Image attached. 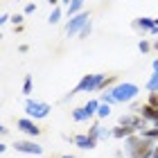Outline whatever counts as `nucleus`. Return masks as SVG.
<instances>
[{
    "instance_id": "1",
    "label": "nucleus",
    "mask_w": 158,
    "mask_h": 158,
    "mask_svg": "<svg viewBox=\"0 0 158 158\" xmlns=\"http://www.w3.org/2000/svg\"><path fill=\"white\" fill-rule=\"evenodd\" d=\"M124 147H127V152H129L131 158H152L154 156V149H156L154 142L147 140V138H142L140 133L129 135L127 142H124Z\"/></svg>"
},
{
    "instance_id": "2",
    "label": "nucleus",
    "mask_w": 158,
    "mask_h": 158,
    "mask_svg": "<svg viewBox=\"0 0 158 158\" xmlns=\"http://www.w3.org/2000/svg\"><path fill=\"white\" fill-rule=\"evenodd\" d=\"M138 93H140V88H138L135 84H129V81H124V84H115V86L111 88V95L115 97L118 104L133 102V99L138 97Z\"/></svg>"
},
{
    "instance_id": "3",
    "label": "nucleus",
    "mask_w": 158,
    "mask_h": 158,
    "mask_svg": "<svg viewBox=\"0 0 158 158\" xmlns=\"http://www.w3.org/2000/svg\"><path fill=\"white\" fill-rule=\"evenodd\" d=\"M106 81V75H84L81 77V81L77 84V88L70 93L68 97H73V95H77V93H93V90H99L102 88V84Z\"/></svg>"
},
{
    "instance_id": "4",
    "label": "nucleus",
    "mask_w": 158,
    "mask_h": 158,
    "mask_svg": "<svg viewBox=\"0 0 158 158\" xmlns=\"http://www.w3.org/2000/svg\"><path fill=\"white\" fill-rule=\"evenodd\" d=\"M50 111H52V109H50V104H45V102H36V99H27V102H25V113L30 118H34V120L48 118Z\"/></svg>"
},
{
    "instance_id": "5",
    "label": "nucleus",
    "mask_w": 158,
    "mask_h": 158,
    "mask_svg": "<svg viewBox=\"0 0 158 158\" xmlns=\"http://www.w3.org/2000/svg\"><path fill=\"white\" fill-rule=\"evenodd\" d=\"M90 20V16H88V11H81V14H77V16H73L68 20V25H66V34L68 36H79V32L86 27V23Z\"/></svg>"
},
{
    "instance_id": "6",
    "label": "nucleus",
    "mask_w": 158,
    "mask_h": 158,
    "mask_svg": "<svg viewBox=\"0 0 158 158\" xmlns=\"http://www.w3.org/2000/svg\"><path fill=\"white\" fill-rule=\"evenodd\" d=\"M99 104L102 102H97V99H90L86 106H81V109H75L73 111V120L75 122H84V120H90L93 115H97V109H99Z\"/></svg>"
},
{
    "instance_id": "7",
    "label": "nucleus",
    "mask_w": 158,
    "mask_h": 158,
    "mask_svg": "<svg viewBox=\"0 0 158 158\" xmlns=\"http://www.w3.org/2000/svg\"><path fill=\"white\" fill-rule=\"evenodd\" d=\"M14 149L20 152V154H34V156L43 154V147L36 145L34 140H16V142H14Z\"/></svg>"
},
{
    "instance_id": "8",
    "label": "nucleus",
    "mask_w": 158,
    "mask_h": 158,
    "mask_svg": "<svg viewBox=\"0 0 158 158\" xmlns=\"http://www.w3.org/2000/svg\"><path fill=\"white\" fill-rule=\"evenodd\" d=\"M120 124L131 129V131H135V133H140L142 129H145V120H142V115H122Z\"/></svg>"
},
{
    "instance_id": "9",
    "label": "nucleus",
    "mask_w": 158,
    "mask_h": 158,
    "mask_svg": "<svg viewBox=\"0 0 158 158\" xmlns=\"http://www.w3.org/2000/svg\"><path fill=\"white\" fill-rule=\"evenodd\" d=\"M16 127H18V131H23V133H27V135H32V138L41 133V129H39L36 124H34L32 120H27V118L18 120V122H16Z\"/></svg>"
},
{
    "instance_id": "10",
    "label": "nucleus",
    "mask_w": 158,
    "mask_h": 158,
    "mask_svg": "<svg viewBox=\"0 0 158 158\" xmlns=\"http://www.w3.org/2000/svg\"><path fill=\"white\" fill-rule=\"evenodd\" d=\"M133 27H135V30H140V32H154V27H156V18H147V16L135 18V20H133Z\"/></svg>"
},
{
    "instance_id": "11",
    "label": "nucleus",
    "mask_w": 158,
    "mask_h": 158,
    "mask_svg": "<svg viewBox=\"0 0 158 158\" xmlns=\"http://www.w3.org/2000/svg\"><path fill=\"white\" fill-rule=\"evenodd\" d=\"M75 145L79 147V149H93V147H95V138H93V135H88V133H81V135H75Z\"/></svg>"
},
{
    "instance_id": "12",
    "label": "nucleus",
    "mask_w": 158,
    "mask_h": 158,
    "mask_svg": "<svg viewBox=\"0 0 158 158\" xmlns=\"http://www.w3.org/2000/svg\"><path fill=\"white\" fill-rule=\"evenodd\" d=\"M140 115H142V120H149V122H158V109L156 106H152V104H145V106H140Z\"/></svg>"
},
{
    "instance_id": "13",
    "label": "nucleus",
    "mask_w": 158,
    "mask_h": 158,
    "mask_svg": "<svg viewBox=\"0 0 158 158\" xmlns=\"http://www.w3.org/2000/svg\"><path fill=\"white\" fill-rule=\"evenodd\" d=\"M84 11V0H70V5H68V18H73L77 16V14H81Z\"/></svg>"
},
{
    "instance_id": "14",
    "label": "nucleus",
    "mask_w": 158,
    "mask_h": 158,
    "mask_svg": "<svg viewBox=\"0 0 158 158\" xmlns=\"http://www.w3.org/2000/svg\"><path fill=\"white\" fill-rule=\"evenodd\" d=\"M135 131H131V129H127V127H122V124H118L115 129H113V138H129V135H133Z\"/></svg>"
},
{
    "instance_id": "15",
    "label": "nucleus",
    "mask_w": 158,
    "mask_h": 158,
    "mask_svg": "<svg viewBox=\"0 0 158 158\" xmlns=\"http://www.w3.org/2000/svg\"><path fill=\"white\" fill-rule=\"evenodd\" d=\"M140 135L154 142V140H158V129H156V127H154V129H142V131H140Z\"/></svg>"
},
{
    "instance_id": "16",
    "label": "nucleus",
    "mask_w": 158,
    "mask_h": 158,
    "mask_svg": "<svg viewBox=\"0 0 158 158\" xmlns=\"http://www.w3.org/2000/svg\"><path fill=\"white\" fill-rule=\"evenodd\" d=\"M147 90H149V93H158V73H154L152 77H149V81H147Z\"/></svg>"
},
{
    "instance_id": "17",
    "label": "nucleus",
    "mask_w": 158,
    "mask_h": 158,
    "mask_svg": "<svg viewBox=\"0 0 158 158\" xmlns=\"http://www.w3.org/2000/svg\"><path fill=\"white\" fill-rule=\"evenodd\" d=\"M109 115H111V106H109V104H99L97 118H109Z\"/></svg>"
},
{
    "instance_id": "18",
    "label": "nucleus",
    "mask_w": 158,
    "mask_h": 158,
    "mask_svg": "<svg viewBox=\"0 0 158 158\" xmlns=\"http://www.w3.org/2000/svg\"><path fill=\"white\" fill-rule=\"evenodd\" d=\"M48 20H50L52 25L61 20V9H59V7H54V9H52V14H50V18H48Z\"/></svg>"
},
{
    "instance_id": "19",
    "label": "nucleus",
    "mask_w": 158,
    "mask_h": 158,
    "mask_svg": "<svg viewBox=\"0 0 158 158\" xmlns=\"http://www.w3.org/2000/svg\"><path fill=\"white\" fill-rule=\"evenodd\" d=\"M102 104H109V106H111V104H118V102H115V97L111 95V90H106L104 95H102Z\"/></svg>"
},
{
    "instance_id": "20",
    "label": "nucleus",
    "mask_w": 158,
    "mask_h": 158,
    "mask_svg": "<svg viewBox=\"0 0 158 158\" xmlns=\"http://www.w3.org/2000/svg\"><path fill=\"white\" fill-rule=\"evenodd\" d=\"M113 135V131H109V129H104V127H99V135H97V140H109Z\"/></svg>"
},
{
    "instance_id": "21",
    "label": "nucleus",
    "mask_w": 158,
    "mask_h": 158,
    "mask_svg": "<svg viewBox=\"0 0 158 158\" xmlns=\"http://www.w3.org/2000/svg\"><path fill=\"white\" fill-rule=\"evenodd\" d=\"M23 93H25V95H30V93H32V77H30V75L25 77V84H23Z\"/></svg>"
},
{
    "instance_id": "22",
    "label": "nucleus",
    "mask_w": 158,
    "mask_h": 158,
    "mask_svg": "<svg viewBox=\"0 0 158 158\" xmlns=\"http://www.w3.org/2000/svg\"><path fill=\"white\" fill-rule=\"evenodd\" d=\"M138 50H140V52H149V50H152V43H149V41H145V39H142V41L138 43Z\"/></svg>"
},
{
    "instance_id": "23",
    "label": "nucleus",
    "mask_w": 158,
    "mask_h": 158,
    "mask_svg": "<svg viewBox=\"0 0 158 158\" xmlns=\"http://www.w3.org/2000/svg\"><path fill=\"white\" fill-rule=\"evenodd\" d=\"M90 30H93V23L88 20V23H86V27H84L81 32H79V36H81V39H86V36H88V34H90Z\"/></svg>"
},
{
    "instance_id": "24",
    "label": "nucleus",
    "mask_w": 158,
    "mask_h": 158,
    "mask_svg": "<svg viewBox=\"0 0 158 158\" xmlns=\"http://www.w3.org/2000/svg\"><path fill=\"white\" fill-rule=\"evenodd\" d=\"M149 104L158 109V93H152V97H149Z\"/></svg>"
},
{
    "instance_id": "25",
    "label": "nucleus",
    "mask_w": 158,
    "mask_h": 158,
    "mask_svg": "<svg viewBox=\"0 0 158 158\" xmlns=\"http://www.w3.org/2000/svg\"><path fill=\"white\" fill-rule=\"evenodd\" d=\"M34 11H36V7H34V5H27L25 7V14H34Z\"/></svg>"
},
{
    "instance_id": "26",
    "label": "nucleus",
    "mask_w": 158,
    "mask_h": 158,
    "mask_svg": "<svg viewBox=\"0 0 158 158\" xmlns=\"http://www.w3.org/2000/svg\"><path fill=\"white\" fill-rule=\"evenodd\" d=\"M11 20H14V23H16V25H18V27H20V20H23V16H20V14H16V16H14V18H11Z\"/></svg>"
},
{
    "instance_id": "27",
    "label": "nucleus",
    "mask_w": 158,
    "mask_h": 158,
    "mask_svg": "<svg viewBox=\"0 0 158 158\" xmlns=\"http://www.w3.org/2000/svg\"><path fill=\"white\" fill-rule=\"evenodd\" d=\"M154 73H158V59L154 61Z\"/></svg>"
},
{
    "instance_id": "28",
    "label": "nucleus",
    "mask_w": 158,
    "mask_h": 158,
    "mask_svg": "<svg viewBox=\"0 0 158 158\" xmlns=\"http://www.w3.org/2000/svg\"><path fill=\"white\" fill-rule=\"evenodd\" d=\"M152 34H158V18H156V27H154V32Z\"/></svg>"
},
{
    "instance_id": "29",
    "label": "nucleus",
    "mask_w": 158,
    "mask_h": 158,
    "mask_svg": "<svg viewBox=\"0 0 158 158\" xmlns=\"http://www.w3.org/2000/svg\"><path fill=\"white\" fill-rule=\"evenodd\" d=\"M61 158H77V156H70V154H66V156H61Z\"/></svg>"
},
{
    "instance_id": "30",
    "label": "nucleus",
    "mask_w": 158,
    "mask_h": 158,
    "mask_svg": "<svg viewBox=\"0 0 158 158\" xmlns=\"http://www.w3.org/2000/svg\"><path fill=\"white\" fill-rule=\"evenodd\" d=\"M61 2H66V5H70V0H61Z\"/></svg>"
},
{
    "instance_id": "31",
    "label": "nucleus",
    "mask_w": 158,
    "mask_h": 158,
    "mask_svg": "<svg viewBox=\"0 0 158 158\" xmlns=\"http://www.w3.org/2000/svg\"><path fill=\"white\" fill-rule=\"evenodd\" d=\"M154 127H156V129H158V122H154Z\"/></svg>"
}]
</instances>
